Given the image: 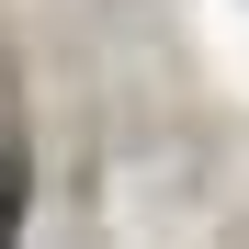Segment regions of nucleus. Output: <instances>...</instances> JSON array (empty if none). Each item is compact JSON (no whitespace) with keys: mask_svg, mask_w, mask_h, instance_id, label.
<instances>
[{"mask_svg":"<svg viewBox=\"0 0 249 249\" xmlns=\"http://www.w3.org/2000/svg\"><path fill=\"white\" fill-rule=\"evenodd\" d=\"M23 238V147H0V249Z\"/></svg>","mask_w":249,"mask_h":249,"instance_id":"1","label":"nucleus"}]
</instances>
